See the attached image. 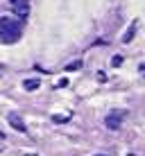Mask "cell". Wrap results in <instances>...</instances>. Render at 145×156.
I'll return each mask as SVG.
<instances>
[{
    "label": "cell",
    "instance_id": "1",
    "mask_svg": "<svg viewBox=\"0 0 145 156\" xmlns=\"http://www.w3.org/2000/svg\"><path fill=\"white\" fill-rule=\"evenodd\" d=\"M20 23L16 18H9V16H2L0 18V41L2 43H16L20 39Z\"/></svg>",
    "mask_w": 145,
    "mask_h": 156
},
{
    "label": "cell",
    "instance_id": "2",
    "mask_svg": "<svg viewBox=\"0 0 145 156\" xmlns=\"http://www.w3.org/2000/svg\"><path fill=\"white\" fill-rule=\"evenodd\" d=\"M9 9H12L18 18H27V14H30L27 0H9Z\"/></svg>",
    "mask_w": 145,
    "mask_h": 156
},
{
    "label": "cell",
    "instance_id": "3",
    "mask_svg": "<svg viewBox=\"0 0 145 156\" xmlns=\"http://www.w3.org/2000/svg\"><path fill=\"white\" fill-rule=\"evenodd\" d=\"M122 118H125V111H111L109 115H107V127L109 129H120V122H122Z\"/></svg>",
    "mask_w": 145,
    "mask_h": 156
},
{
    "label": "cell",
    "instance_id": "4",
    "mask_svg": "<svg viewBox=\"0 0 145 156\" xmlns=\"http://www.w3.org/2000/svg\"><path fill=\"white\" fill-rule=\"evenodd\" d=\"M7 120H9V125H12V127L16 129V131H20V133H25V131H27V127H25L23 118H20L18 113H9V118H7Z\"/></svg>",
    "mask_w": 145,
    "mask_h": 156
},
{
    "label": "cell",
    "instance_id": "5",
    "mask_svg": "<svg viewBox=\"0 0 145 156\" xmlns=\"http://www.w3.org/2000/svg\"><path fill=\"white\" fill-rule=\"evenodd\" d=\"M39 86H41L39 79H25V82H23V88H25V90H30V93H32V90H36Z\"/></svg>",
    "mask_w": 145,
    "mask_h": 156
},
{
    "label": "cell",
    "instance_id": "6",
    "mask_svg": "<svg viewBox=\"0 0 145 156\" xmlns=\"http://www.w3.org/2000/svg\"><path fill=\"white\" fill-rule=\"evenodd\" d=\"M68 120H71L68 113H55L52 115V122H57V125H63V122H68Z\"/></svg>",
    "mask_w": 145,
    "mask_h": 156
},
{
    "label": "cell",
    "instance_id": "7",
    "mask_svg": "<svg viewBox=\"0 0 145 156\" xmlns=\"http://www.w3.org/2000/svg\"><path fill=\"white\" fill-rule=\"evenodd\" d=\"M134 32H136V23H132V27L127 30V34L122 36V43H129L132 39H134Z\"/></svg>",
    "mask_w": 145,
    "mask_h": 156
},
{
    "label": "cell",
    "instance_id": "8",
    "mask_svg": "<svg viewBox=\"0 0 145 156\" xmlns=\"http://www.w3.org/2000/svg\"><path fill=\"white\" fill-rule=\"evenodd\" d=\"M79 68H82V61H73V63H68V66H66V70L73 73V70H79Z\"/></svg>",
    "mask_w": 145,
    "mask_h": 156
},
{
    "label": "cell",
    "instance_id": "9",
    "mask_svg": "<svg viewBox=\"0 0 145 156\" xmlns=\"http://www.w3.org/2000/svg\"><path fill=\"white\" fill-rule=\"evenodd\" d=\"M111 63H114V66H120V63H122V57H114V61H111Z\"/></svg>",
    "mask_w": 145,
    "mask_h": 156
},
{
    "label": "cell",
    "instance_id": "10",
    "mask_svg": "<svg viewBox=\"0 0 145 156\" xmlns=\"http://www.w3.org/2000/svg\"><path fill=\"white\" fill-rule=\"evenodd\" d=\"M2 140H5V133H2V131H0V143H2Z\"/></svg>",
    "mask_w": 145,
    "mask_h": 156
},
{
    "label": "cell",
    "instance_id": "11",
    "mask_svg": "<svg viewBox=\"0 0 145 156\" xmlns=\"http://www.w3.org/2000/svg\"><path fill=\"white\" fill-rule=\"evenodd\" d=\"M141 73H143V75H145V63H143V66H141Z\"/></svg>",
    "mask_w": 145,
    "mask_h": 156
},
{
    "label": "cell",
    "instance_id": "12",
    "mask_svg": "<svg viewBox=\"0 0 145 156\" xmlns=\"http://www.w3.org/2000/svg\"><path fill=\"white\" fill-rule=\"evenodd\" d=\"M25 156H39V154H25Z\"/></svg>",
    "mask_w": 145,
    "mask_h": 156
},
{
    "label": "cell",
    "instance_id": "13",
    "mask_svg": "<svg viewBox=\"0 0 145 156\" xmlns=\"http://www.w3.org/2000/svg\"><path fill=\"white\" fill-rule=\"evenodd\" d=\"M0 75H2V66H0Z\"/></svg>",
    "mask_w": 145,
    "mask_h": 156
},
{
    "label": "cell",
    "instance_id": "14",
    "mask_svg": "<svg viewBox=\"0 0 145 156\" xmlns=\"http://www.w3.org/2000/svg\"><path fill=\"white\" fill-rule=\"evenodd\" d=\"M98 156H107V154H98Z\"/></svg>",
    "mask_w": 145,
    "mask_h": 156
}]
</instances>
